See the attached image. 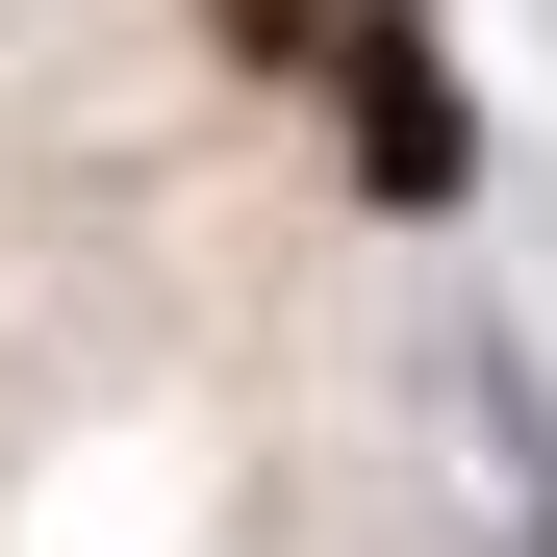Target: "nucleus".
<instances>
[{
  "instance_id": "nucleus-1",
  "label": "nucleus",
  "mask_w": 557,
  "mask_h": 557,
  "mask_svg": "<svg viewBox=\"0 0 557 557\" xmlns=\"http://www.w3.org/2000/svg\"><path fill=\"white\" fill-rule=\"evenodd\" d=\"M431 431H456V507H482V557H557V381H532V330L431 305Z\"/></svg>"
},
{
  "instance_id": "nucleus-2",
  "label": "nucleus",
  "mask_w": 557,
  "mask_h": 557,
  "mask_svg": "<svg viewBox=\"0 0 557 557\" xmlns=\"http://www.w3.org/2000/svg\"><path fill=\"white\" fill-rule=\"evenodd\" d=\"M330 102H355V177H381V203H456V76H431L406 0H381V26H330Z\"/></svg>"
}]
</instances>
